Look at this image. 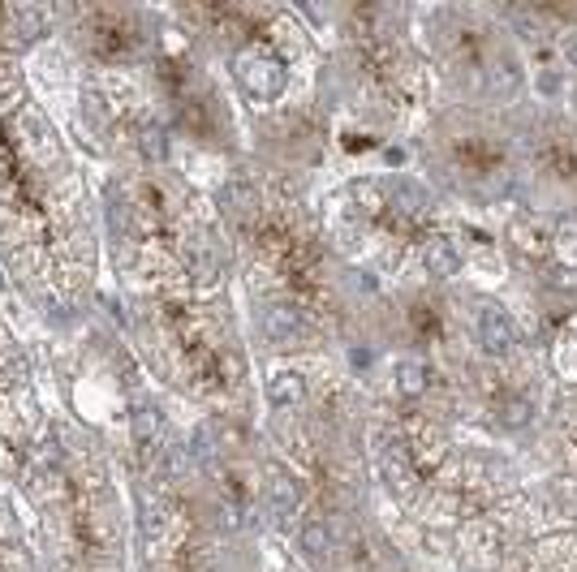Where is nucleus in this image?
I'll list each match as a JSON object with an SVG mask.
<instances>
[{
    "label": "nucleus",
    "instance_id": "12",
    "mask_svg": "<svg viewBox=\"0 0 577 572\" xmlns=\"http://www.w3.org/2000/svg\"><path fill=\"white\" fill-rule=\"evenodd\" d=\"M393 202H396V207H401L405 215H418L423 207H427L423 190H418V185H410V181H396V185H393Z\"/></svg>",
    "mask_w": 577,
    "mask_h": 572
},
{
    "label": "nucleus",
    "instance_id": "6",
    "mask_svg": "<svg viewBox=\"0 0 577 572\" xmlns=\"http://www.w3.org/2000/svg\"><path fill=\"white\" fill-rule=\"evenodd\" d=\"M267 504H272V517H293L297 508H302V482L276 474L272 487H267Z\"/></svg>",
    "mask_w": 577,
    "mask_h": 572
},
{
    "label": "nucleus",
    "instance_id": "10",
    "mask_svg": "<svg viewBox=\"0 0 577 572\" xmlns=\"http://www.w3.org/2000/svg\"><path fill=\"white\" fill-rule=\"evenodd\" d=\"M396 392L418 400V396L427 392V366L423 361H401L396 366Z\"/></svg>",
    "mask_w": 577,
    "mask_h": 572
},
{
    "label": "nucleus",
    "instance_id": "4",
    "mask_svg": "<svg viewBox=\"0 0 577 572\" xmlns=\"http://www.w3.org/2000/svg\"><path fill=\"white\" fill-rule=\"evenodd\" d=\"M423 262H427V276L453 280L457 267H462V254H457V245L448 242V237H431V242L423 245Z\"/></svg>",
    "mask_w": 577,
    "mask_h": 572
},
{
    "label": "nucleus",
    "instance_id": "14",
    "mask_svg": "<svg viewBox=\"0 0 577 572\" xmlns=\"http://www.w3.org/2000/svg\"><path fill=\"white\" fill-rule=\"evenodd\" d=\"M138 151L147 160H164V130L160 125H138Z\"/></svg>",
    "mask_w": 577,
    "mask_h": 572
},
{
    "label": "nucleus",
    "instance_id": "13",
    "mask_svg": "<svg viewBox=\"0 0 577 572\" xmlns=\"http://www.w3.org/2000/svg\"><path fill=\"white\" fill-rule=\"evenodd\" d=\"M155 430H160V409H155V405H138V409H134V439L147 443Z\"/></svg>",
    "mask_w": 577,
    "mask_h": 572
},
{
    "label": "nucleus",
    "instance_id": "3",
    "mask_svg": "<svg viewBox=\"0 0 577 572\" xmlns=\"http://www.w3.org/2000/svg\"><path fill=\"white\" fill-rule=\"evenodd\" d=\"M220 207H224V215H233V220H254V215H259V190H254L250 181L233 177L220 185Z\"/></svg>",
    "mask_w": 577,
    "mask_h": 572
},
{
    "label": "nucleus",
    "instance_id": "8",
    "mask_svg": "<svg viewBox=\"0 0 577 572\" xmlns=\"http://www.w3.org/2000/svg\"><path fill=\"white\" fill-rule=\"evenodd\" d=\"M302 551L311 559H328L332 556V525L323 517H314V521L302 525Z\"/></svg>",
    "mask_w": 577,
    "mask_h": 572
},
{
    "label": "nucleus",
    "instance_id": "7",
    "mask_svg": "<svg viewBox=\"0 0 577 572\" xmlns=\"http://www.w3.org/2000/svg\"><path fill=\"white\" fill-rule=\"evenodd\" d=\"M302 396H306V383H302L297 370H281V375L267 379V400L272 405H297Z\"/></svg>",
    "mask_w": 577,
    "mask_h": 572
},
{
    "label": "nucleus",
    "instance_id": "9",
    "mask_svg": "<svg viewBox=\"0 0 577 572\" xmlns=\"http://www.w3.org/2000/svg\"><path fill=\"white\" fill-rule=\"evenodd\" d=\"M530 418H534V405H530L526 396H504V400L495 405V422L509 426V430H522V426H530Z\"/></svg>",
    "mask_w": 577,
    "mask_h": 572
},
{
    "label": "nucleus",
    "instance_id": "18",
    "mask_svg": "<svg viewBox=\"0 0 577 572\" xmlns=\"http://www.w3.org/2000/svg\"><path fill=\"white\" fill-rule=\"evenodd\" d=\"M0 289H5V276H0Z\"/></svg>",
    "mask_w": 577,
    "mask_h": 572
},
{
    "label": "nucleus",
    "instance_id": "5",
    "mask_svg": "<svg viewBox=\"0 0 577 572\" xmlns=\"http://www.w3.org/2000/svg\"><path fill=\"white\" fill-rule=\"evenodd\" d=\"M264 331H267V340H276V344L297 340L302 336V311H293V306H272L264 314Z\"/></svg>",
    "mask_w": 577,
    "mask_h": 572
},
{
    "label": "nucleus",
    "instance_id": "1",
    "mask_svg": "<svg viewBox=\"0 0 577 572\" xmlns=\"http://www.w3.org/2000/svg\"><path fill=\"white\" fill-rule=\"evenodd\" d=\"M233 78H237V86H242L250 99H276L284 91V65L264 48L237 52Z\"/></svg>",
    "mask_w": 577,
    "mask_h": 572
},
{
    "label": "nucleus",
    "instance_id": "11",
    "mask_svg": "<svg viewBox=\"0 0 577 572\" xmlns=\"http://www.w3.org/2000/svg\"><path fill=\"white\" fill-rule=\"evenodd\" d=\"M383 474H388V482H396L401 490H410V460H405V448H401V443H388V452H383Z\"/></svg>",
    "mask_w": 577,
    "mask_h": 572
},
{
    "label": "nucleus",
    "instance_id": "17",
    "mask_svg": "<svg viewBox=\"0 0 577 572\" xmlns=\"http://www.w3.org/2000/svg\"><path fill=\"white\" fill-rule=\"evenodd\" d=\"M569 61H573V65H577V35H573V39H569Z\"/></svg>",
    "mask_w": 577,
    "mask_h": 572
},
{
    "label": "nucleus",
    "instance_id": "16",
    "mask_svg": "<svg viewBox=\"0 0 577 572\" xmlns=\"http://www.w3.org/2000/svg\"><path fill=\"white\" fill-rule=\"evenodd\" d=\"M547 289H556V293H577V267H552V271H547Z\"/></svg>",
    "mask_w": 577,
    "mask_h": 572
},
{
    "label": "nucleus",
    "instance_id": "15",
    "mask_svg": "<svg viewBox=\"0 0 577 572\" xmlns=\"http://www.w3.org/2000/svg\"><path fill=\"white\" fill-rule=\"evenodd\" d=\"M522 86V74H517V65L512 61H500V69L492 74V91L495 95H512Z\"/></svg>",
    "mask_w": 577,
    "mask_h": 572
},
{
    "label": "nucleus",
    "instance_id": "2",
    "mask_svg": "<svg viewBox=\"0 0 577 572\" xmlns=\"http://www.w3.org/2000/svg\"><path fill=\"white\" fill-rule=\"evenodd\" d=\"M479 344L487 353H495V358L512 349V323L500 306H482L479 311Z\"/></svg>",
    "mask_w": 577,
    "mask_h": 572
}]
</instances>
